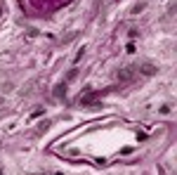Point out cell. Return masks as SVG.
Listing matches in <instances>:
<instances>
[{
  "label": "cell",
  "mask_w": 177,
  "mask_h": 175,
  "mask_svg": "<svg viewBox=\"0 0 177 175\" xmlns=\"http://www.w3.org/2000/svg\"><path fill=\"white\" fill-rule=\"evenodd\" d=\"M135 71H137V66H125L123 71H118V78H120V81H130V78L135 76Z\"/></svg>",
  "instance_id": "cell-1"
},
{
  "label": "cell",
  "mask_w": 177,
  "mask_h": 175,
  "mask_svg": "<svg viewBox=\"0 0 177 175\" xmlns=\"http://www.w3.org/2000/svg\"><path fill=\"white\" fill-rule=\"evenodd\" d=\"M142 74H144V76H153L156 74V66L153 64H144V66H142Z\"/></svg>",
  "instance_id": "cell-2"
}]
</instances>
